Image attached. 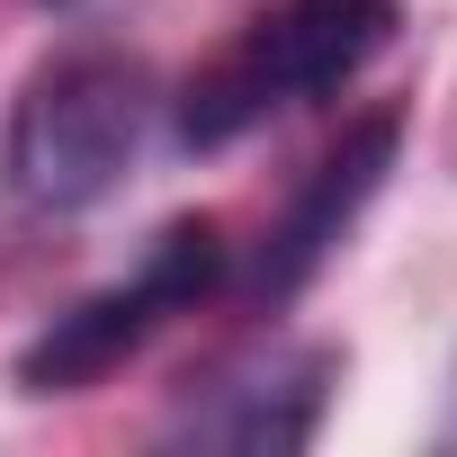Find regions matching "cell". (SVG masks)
I'll list each match as a JSON object with an SVG mask.
<instances>
[{
	"mask_svg": "<svg viewBox=\"0 0 457 457\" xmlns=\"http://www.w3.org/2000/svg\"><path fill=\"white\" fill-rule=\"evenodd\" d=\"M395 37V0H270V10L179 90V144L215 153L278 108L359 81Z\"/></svg>",
	"mask_w": 457,
	"mask_h": 457,
	"instance_id": "6da1fadb",
	"label": "cell"
},
{
	"mask_svg": "<svg viewBox=\"0 0 457 457\" xmlns=\"http://www.w3.org/2000/svg\"><path fill=\"white\" fill-rule=\"evenodd\" d=\"M144 126H153L144 63H126V54H72V63L37 72L28 99H19V117H10V153H0L19 206H37V215L99 206L126 179V162L144 153Z\"/></svg>",
	"mask_w": 457,
	"mask_h": 457,
	"instance_id": "7a4b0ae2",
	"label": "cell"
},
{
	"mask_svg": "<svg viewBox=\"0 0 457 457\" xmlns=\"http://www.w3.org/2000/svg\"><path fill=\"white\" fill-rule=\"evenodd\" d=\"M215 278H224V234H215V224H206V215L162 224L153 252H144L117 287L81 296L72 314H54V323L19 350V386H28V395H81V386H99L126 350H144V341H153L170 314H188Z\"/></svg>",
	"mask_w": 457,
	"mask_h": 457,
	"instance_id": "3957f363",
	"label": "cell"
},
{
	"mask_svg": "<svg viewBox=\"0 0 457 457\" xmlns=\"http://www.w3.org/2000/svg\"><path fill=\"white\" fill-rule=\"evenodd\" d=\"M395 144H403V117L395 108H377V117H359L314 170H305V188L287 197V215L270 224V252H261V296L278 305V296H296L323 261H332V243L359 224V206L386 188V170H395Z\"/></svg>",
	"mask_w": 457,
	"mask_h": 457,
	"instance_id": "277c9868",
	"label": "cell"
},
{
	"mask_svg": "<svg viewBox=\"0 0 457 457\" xmlns=\"http://www.w3.org/2000/svg\"><path fill=\"white\" fill-rule=\"evenodd\" d=\"M332 403V350H270L243 359L234 377H215L206 403H188L170 421L179 448H243V457H287L323 430Z\"/></svg>",
	"mask_w": 457,
	"mask_h": 457,
	"instance_id": "5b68a950",
	"label": "cell"
},
{
	"mask_svg": "<svg viewBox=\"0 0 457 457\" xmlns=\"http://www.w3.org/2000/svg\"><path fill=\"white\" fill-rule=\"evenodd\" d=\"M439 448H457V386H448V421H439Z\"/></svg>",
	"mask_w": 457,
	"mask_h": 457,
	"instance_id": "8992f818",
	"label": "cell"
}]
</instances>
